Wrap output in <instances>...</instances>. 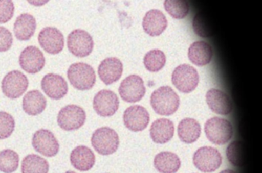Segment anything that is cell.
<instances>
[{"instance_id":"1","label":"cell","mask_w":262,"mask_h":173,"mask_svg":"<svg viewBox=\"0 0 262 173\" xmlns=\"http://www.w3.org/2000/svg\"><path fill=\"white\" fill-rule=\"evenodd\" d=\"M151 107L158 114L170 116L176 113L180 105V98L169 86L159 87L151 93Z\"/></svg>"},{"instance_id":"2","label":"cell","mask_w":262,"mask_h":173,"mask_svg":"<svg viewBox=\"0 0 262 173\" xmlns=\"http://www.w3.org/2000/svg\"><path fill=\"white\" fill-rule=\"evenodd\" d=\"M67 76L70 84L77 90H90L96 84V72L91 65L85 63L71 64L67 70Z\"/></svg>"},{"instance_id":"3","label":"cell","mask_w":262,"mask_h":173,"mask_svg":"<svg viewBox=\"0 0 262 173\" xmlns=\"http://www.w3.org/2000/svg\"><path fill=\"white\" fill-rule=\"evenodd\" d=\"M91 142L93 148L99 154L108 156L119 148V135L110 127H101L93 133Z\"/></svg>"},{"instance_id":"4","label":"cell","mask_w":262,"mask_h":173,"mask_svg":"<svg viewBox=\"0 0 262 173\" xmlns=\"http://www.w3.org/2000/svg\"><path fill=\"white\" fill-rule=\"evenodd\" d=\"M205 132L208 140L216 145L229 142L233 136V127L228 119L213 117L205 124Z\"/></svg>"},{"instance_id":"5","label":"cell","mask_w":262,"mask_h":173,"mask_svg":"<svg viewBox=\"0 0 262 173\" xmlns=\"http://www.w3.org/2000/svg\"><path fill=\"white\" fill-rule=\"evenodd\" d=\"M171 81L179 91L184 93H191L199 84V73L192 66L181 64L173 71Z\"/></svg>"},{"instance_id":"6","label":"cell","mask_w":262,"mask_h":173,"mask_svg":"<svg viewBox=\"0 0 262 173\" xmlns=\"http://www.w3.org/2000/svg\"><path fill=\"white\" fill-rule=\"evenodd\" d=\"M86 114L83 108L75 104L66 106L59 110L57 122L66 131L79 130L85 123Z\"/></svg>"},{"instance_id":"7","label":"cell","mask_w":262,"mask_h":173,"mask_svg":"<svg viewBox=\"0 0 262 173\" xmlns=\"http://www.w3.org/2000/svg\"><path fill=\"white\" fill-rule=\"evenodd\" d=\"M193 163L202 172H213L222 165V155L213 147H201L193 156Z\"/></svg>"},{"instance_id":"8","label":"cell","mask_w":262,"mask_h":173,"mask_svg":"<svg viewBox=\"0 0 262 173\" xmlns=\"http://www.w3.org/2000/svg\"><path fill=\"white\" fill-rule=\"evenodd\" d=\"M69 51L75 56L84 58L93 52L94 41L93 37L86 31L76 29L70 32L67 38Z\"/></svg>"},{"instance_id":"9","label":"cell","mask_w":262,"mask_h":173,"mask_svg":"<svg viewBox=\"0 0 262 173\" xmlns=\"http://www.w3.org/2000/svg\"><path fill=\"white\" fill-rule=\"evenodd\" d=\"M28 86V78L24 73L19 70H12L3 79V93L10 99H17L25 93Z\"/></svg>"},{"instance_id":"10","label":"cell","mask_w":262,"mask_h":173,"mask_svg":"<svg viewBox=\"0 0 262 173\" xmlns=\"http://www.w3.org/2000/svg\"><path fill=\"white\" fill-rule=\"evenodd\" d=\"M119 95L128 103L141 101L146 93L143 80L139 75H132L123 80L119 86Z\"/></svg>"},{"instance_id":"11","label":"cell","mask_w":262,"mask_h":173,"mask_svg":"<svg viewBox=\"0 0 262 173\" xmlns=\"http://www.w3.org/2000/svg\"><path fill=\"white\" fill-rule=\"evenodd\" d=\"M33 148L47 157H53L59 151V143L53 132L41 129L34 133L32 140Z\"/></svg>"},{"instance_id":"12","label":"cell","mask_w":262,"mask_h":173,"mask_svg":"<svg viewBox=\"0 0 262 173\" xmlns=\"http://www.w3.org/2000/svg\"><path fill=\"white\" fill-rule=\"evenodd\" d=\"M119 107V97L112 90H100L96 93L93 99V108L96 113L102 117L113 116Z\"/></svg>"},{"instance_id":"13","label":"cell","mask_w":262,"mask_h":173,"mask_svg":"<svg viewBox=\"0 0 262 173\" xmlns=\"http://www.w3.org/2000/svg\"><path fill=\"white\" fill-rule=\"evenodd\" d=\"M39 43L47 53L56 55L64 48L65 40L62 32L55 27H46L39 32Z\"/></svg>"},{"instance_id":"14","label":"cell","mask_w":262,"mask_h":173,"mask_svg":"<svg viewBox=\"0 0 262 173\" xmlns=\"http://www.w3.org/2000/svg\"><path fill=\"white\" fill-rule=\"evenodd\" d=\"M123 121L125 127L131 131H142L149 123V113L142 106H131L124 112Z\"/></svg>"},{"instance_id":"15","label":"cell","mask_w":262,"mask_h":173,"mask_svg":"<svg viewBox=\"0 0 262 173\" xmlns=\"http://www.w3.org/2000/svg\"><path fill=\"white\" fill-rule=\"evenodd\" d=\"M19 64L29 73L40 71L46 64L43 53L36 46H28L19 55Z\"/></svg>"},{"instance_id":"16","label":"cell","mask_w":262,"mask_h":173,"mask_svg":"<svg viewBox=\"0 0 262 173\" xmlns=\"http://www.w3.org/2000/svg\"><path fill=\"white\" fill-rule=\"evenodd\" d=\"M44 93L53 100H60L68 93V84L66 80L56 73H47L41 81Z\"/></svg>"},{"instance_id":"17","label":"cell","mask_w":262,"mask_h":173,"mask_svg":"<svg viewBox=\"0 0 262 173\" xmlns=\"http://www.w3.org/2000/svg\"><path fill=\"white\" fill-rule=\"evenodd\" d=\"M123 71V64L117 58H108L100 63L98 69L99 78L106 85L120 79Z\"/></svg>"},{"instance_id":"18","label":"cell","mask_w":262,"mask_h":173,"mask_svg":"<svg viewBox=\"0 0 262 173\" xmlns=\"http://www.w3.org/2000/svg\"><path fill=\"white\" fill-rule=\"evenodd\" d=\"M206 102L209 108L217 114L228 115L232 111L231 98L219 89H210L207 92Z\"/></svg>"},{"instance_id":"19","label":"cell","mask_w":262,"mask_h":173,"mask_svg":"<svg viewBox=\"0 0 262 173\" xmlns=\"http://www.w3.org/2000/svg\"><path fill=\"white\" fill-rule=\"evenodd\" d=\"M142 26L148 35L158 36L166 29L168 21L163 12L158 9H151L144 16Z\"/></svg>"},{"instance_id":"20","label":"cell","mask_w":262,"mask_h":173,"mask_svg":"<svg viewBox=\"0 0 262 173\" xmlns=\"http://www.w3.org/2000/svg\"><path fill=\"white\" fill-rule=\"evenodd\" d=\"M70 162L79 171H87L94 166L96 156L91 149L85 145H79L72 151Z\"/></svg>"},{"instance_id":"21","label":"cell","mask_w":262,"mask_h":173,"mask_svg":"<svg viewBox=\"0 0 262 173\" xmlns=\"http://www.w3.org/2000/svg\"><path fill=\"white\" fill-rule=\"evenodd\" d=\"M174 133V126L172 121L165 118L155 121L150 128V136L156 143H166L171 140Z\"/></svg>"},{"instance_id":"22","label":"cell","mask_w":262,"mask_h":173,"mask_svg":"<svg viewBox=\"0 0 262 173\" xmlns=\"http://www.w3.org/2000/svg\"><path fill=\"white\" fill-rule=\"evenodd\" d=\"M188 55L193 64L198 66H205L209 64L212 59V47L205 41H195L188 48Z\"/></svg>"},{"instance_id":"23","label":"cell","mask_w":262,"mask_h":173,"mask_svg":"<svg viewBox=\"0 0 262 173\" xmlns=\"http://www.w3.org/2000/svg\"><path fill=\"white\" fill-rule=\"evenodd\" d=\"M47 101L39 90H33L26 93L23 100V108L30 116H37L45 110Z\"/></svg>"},{"instance_id":"24","label":"cell","mask_w":262,"mask_h":173,"mask_svg":"<svg viewBox=\"0 0 262 173\" xmlns=\"http://www.w3.org/2000/svg\"><path fill=\"white\" fill-rule=\"evenodd\" d=\"M36 29V18L29 13L21 14L14 24V33L20 41L30 40L34 35Z\"/></svg>"},{"instance_id":"25","label":"cell","mask_w":262,"mask_h":173,"mask_svg":"<svg viewBox=\"0 0 262 173\" xmlns=\"http://www.w3.org/2000/svg\"><path fill=\"white\" fill-rule=\"evenodd\" d=\"M202 127L196 119L185 118L179 122L178 135L179 139L185 143L191 144L196 142L200 137Z\"/></svg>"},{"instance_id":"26","label":"cell","mask_w":262,"mask_h":173,"mask_svg":"<svg viewBox=\"0 0 262 173\" xmlns=\"http://www.w3.org/2000/svg\"><path fill=\"white\" fill-rule=\"evenodd\" d=\"M154 166L160 173H176L181 167V160L176 153L162 152L156 155Z\"/></svg>"},{"instance_id":"27","label":"cell","mask_w":262,"mask_h":173,"mask_svg":"<svg viewBox=\"0 0 262 173\" xmlns=\"http://www.w3.org/2000/svg\"><path fill=\"white\" fill-rule=\"evenodd\" d=\"M22 173H48V161L36 154L26 156L22 161Z\"/></svg>"},{"instance_id":"28","label":"cell","mask_w":262,"mask_h":173,"mask_svg":"<svg viewBox=\"0 0 262 173\" xmlns=\"http://www.w3.org/2000/svg\"><path fill=\"white\" fill-rule=\"evenodd\" d=\"M19 156L14 150L7 149L0 152V171L4 173H13L18 169Z\"/></svg>"},{"instance_id":"29","label":"cell","mask_w":262,"mask_h":173,"mask_svg":"<svg viewBox=\"0 0 262 173\" xmlns=\"http://www.w3.org/2000/svg\"><path fill=\"white\" fill-rule=\"evenodd\" d=\"M166 62V57L162 51L153 49L145 54L144 64L145 68L151 72H157L163 68Z\"/></svg>"},{"instance_id":"30","label":"cell","mask_w":262,"mask_h":173,"mask_svg":"<svg viewBox=\"0 0 262 173\" xmlns=\"http://www.w3.org/2000/svg\"><path fill=\"white\" fill-rule=\"evenodd\" d=\"M192 24L193 29L199 36L208 38L214 34L212 22L205 14L198 13L193 19Z\"/></svg>"},{"instance_id":"31","label":"cell","mask_w":262,"mask_h":173,"mask_svg":"<svg viewBox=\"0 0 262 173\" xmlns=\"http://www.w3.org/2000/svg\"><path fill=\"white\" fill-rule=\"evenodd\" d=\"M228 161L235 166H242L245 162V151L243 144L238 141L231 142L226 150Z\"/></svg>"},{"instance_id":"32","label":"cell","mask_w":262,"mask_h":173,"mask_svg":"<svg viewBox=\"0 0 262 173\" xmlns=\"http://www.w3.org/2000/svg\"><path fill=\"white\" fill-rule=\"evenodd\" d=\"M164 6L168 13L177 19L185 18L189 12V5L186 1L167 0L164 3Z\"/></svg>"},{"instance_id":"33","label":"cell","mask_w":262,"mask_h":173,"mask_svg":"<svg viewBox=\"0 0 262 173\" xmlns=\"http://www.w3.org/2000/svg\"><path fill=\"white\" fill-rule=\"evenodd\" d=\"M15 119L7 112H0V139H5L13 134L15 130Z\"/></svg>"},{"instance_id":"34","label":"cell","mask_w":262,"mask_h":173,"mask_svg":"<svg viewBox=\"0 0 262 173\" xmlns=\"http://www.w3.org/2000/svg\"><path fill=\"white\" fill-rule=\"evenodd\" d=\"M15 6L12 1H0V23L10 21L14 15Z\"/></svg>"},{"instance_id":"35","label":"cell","mask_w":262,"mask_h":173,"mask_svg":"<svg viewBox=\"0 0 262 173\" xmlns=\"http://www.w3.org/2000/svg\"><path fill=\"white\" fill-rule=\"evenodd\" d=\"M13 42V35L10 31L0 26V52H7L12 47Z\"/></svg>"},{"instance_id":"36","label":"cell","mask_w":262,"mask_h":173,"mask_svg":"<svg viewBox=\"0 0 262 173\" xmlns=\"http://www.w3.org/2000/svg\"><path fill=\"white\" fill-rule=\"evenodd\" d=\"M219 173H237L236 171H233V170L231 169H225L223 170V171H221V172Z\"/></svg>"},{"instance_id":"37","label":"cell","mask_w":262,"mask_h":173,"mask_svg":"<svg viewBox=\"0 0 262 173\" xmlns=\"http://www.w3.org/2000/svg\"><path fill=\"white\" fill-rule=\"evenodd\" d=\"M65 173H76V172H75V171H67V172H65Z\"/></svg>"}]
</instances>
